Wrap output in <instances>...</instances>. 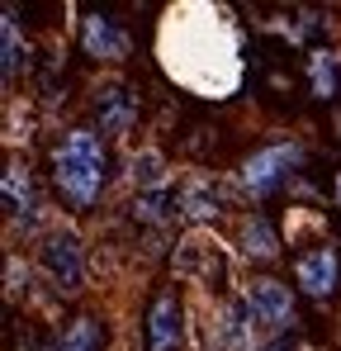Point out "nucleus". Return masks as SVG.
<instances>
[{"instance_id":"nucleus-10","label":"nucleus","mask_w":341,"mask_h":351,"mask_svg":"<svg viewBox=\"0 0 341 351\" xmlns=\"http://www.w3.org/2000/svg\"><path fill=\"white\" fill-rule=\"evenodd\" d=\"M237 252H242L251 266H270V261H280L284 237H280V228H275L261 209H251V214L237 219Z\"/></svg>"},{"instance_id":"nucleus-3","label":"nucleus","mask_w":341,"mask_h":351,"mask_svg":"<svg viewBox=\"0 0 341 351\" xmlns=\"http://www.w3.org/2000/svg\"><path fill=\"white\" fill-rule=\"evenodd\" d=\"M242 308H247V318H251V328H256V337L261 342H275L284 337L294 323H299V308H294V290L275 280V276H251V280H242Z\"/></svg>"},{"instance_id":"nucleus-6","label":"nucleus","mask_w":341,"mask_h":351,"mask_svg":"<svg viewBox=\"0 0 341 351\" xmlns=\"http://www.w3.org/2000/svg\"><path fill=\"white\" fill-rule=\"evenodd\" d=\"M294 285L308 294L313 304H332L341 290V252L337 242H313L308 252L294 256Z\"/></svg>"},{"instance_id":"nucleus-18","label":"nucleus","mask_w":341,"mask_h":351,"mask_svg":"<svg viewBox=\"0 0 341 351\" xmlns=\"http://www.w3.org/2000/svg\"><path fill=\"white\" fill-rule=\"evenodd\" d=\"M175 214H180V195L175 190H152V195L133 199V219H142V223H170Z\"/></svg>"},{"instance_id":"nucleus-17","label":"nucleus","mask_w":341,"mask_h":351,"mask_svg":"<svg viewBox=\"0 0 341 351\" xmlns=\"http://www.w3.org/2000/svg\"><path fill=\"white\" fill-rule=\"evenodd\" d=\"M24 62H29V43L19 38V19H14V5H5V19H0V66H5V81H14Z\"/></svg>"},{"instance_id":"nucleus-19","label":"nucleus","mask_w":341,"mask_h":351,"mask_svg":"<svg viewBox=\"0 0 341 351\" xmlns=\"http://www.w3.org/2000/svg\"><path fill=\"white\" fill-rule=\"evenodd\" d=\"M10 299H19V294H29V266H19V256H10Z\"/></svg>"},{"instance_id":"nucleus-13","label":"nucleus","mask_w":341,"mask_h":351,"mask_svg":"<svg viewBox=\"0 0 341 351\" xmlns=\"http://www.w3.org/2000/svg\"><path fill=\"white\" fill-rule=\"evenodd\" d=\"M48 351H105V323L95 313H76L57 328Z\"/></svg>"},{"instance_id":"nucleus-21","label":"nucleus","mask_w":341,"mask_h":351,"mask_svg":"<svg viewBox=\"0 0 341 351\" xmlns=\"http://www.w3.org/2000/svg\"><path fill=\"white\" fill-rule=\"evenodd\" d=\"M332 199H337V204H341V171L332 176Z\"/></svg>"},{"instance_id":"nucleus-12","label":"nucleus","mask_w":341,"mask_h":351,"mask_svg":"<svg viewBox=\"0 0 341 351\" xmlns=\"http://www.w3.org/2000/svg\"><path fill=\"white\" fill-rule=\"evenodd\" d=\"M180 214L194 219V223H214V219L223 214V195H218V185H214L209 176H190L185 190H180Z\"/></svg>"},{"instance_id":"nucleus-2","label":"nucleus","mask_w":341,"mask_h":351,"mask_svg":"<svg viewBox=\"0 0 341 351\" xmlns=\"http://www.w3.org/2000/svg\"><path fill=\"white\" fill-rule=\"evenodd\" d=\"M53 185L57 195L66 199V209L86 214L100 204L105 185H110V147H105V133L100 128H66L53 147Z\"/></svg>"},{"instance_id":"nucleus-20","label":"nucleus","mask_w":341,"mask_h":351,"mask_svg":"<svg viewBox=\"0 0 341 351\" xmlns=\"http://www.w3.org/2000/svg\"><path fill=\"white\" fill-rule=\"evenodd\" d=\"M261 351H299V347H294L289 337H275V342H266V347H261Z\"/></svg>"},{"instance_id":"nucleus-1","label":"nucleus","mask_w":341,"mask_h":351,"mask_svg":"<svg viewBox=\"0 0 341 351\" xmlns=\"http://www.w3.org/2000/svg\"><path fill=\"white\" fill-rule=\"evenodd\" d=\"M157 62L194 100H227L242 86V34L237 19L214 0L166 5L157 24Z\"/></svg>"},{"instance_id":"nucleus-16","label":"nucleus","mask_w":341,"mask_h":351,"mask_svg":"<svg viewBox=\"0 0 341 351\" xmlns=\"http://www.w3.org/2000/svg\"><path fill=\"white\" fill-rule=\"evenodd\" d=\"M308 90H313V100H337L341 58L332 48H313V53H308Z\"/></svg>"},{"instance_id":"nucleus-7","label":"nucleus","mask_w":341,"mask_h":351,"mask_svg":"<svg viewBox=\"0 0 341 351\" xmlns=\"http://www.w3.org/2000/svg\"><path fill=\"white\" fill-rule=\"evenodd\" d=\"M38 266L48 271L57 294H81L86 285V256H81V242L71 233H48L38 247Z\"/></svg>"},{"instance_id":"nucleus-9","label":"nucleus","mask_w":341,"mask_h":351,"mask_svg":"<svg viewBox=\"0 0 341 351\" xmlns=\"http://www.w3.org/2000/svg\"><path fill=\"white\" fill-rule=\"evenodd\" d=\"M81 48H86V58H95V62H123L133 53V38L123 34V24L114 14L95 10V14L81 19Z\"/></svg>"},{"instance_id":"nucleus-11","label":"nucleus","mask_w":341,"mask_h":351,"mask_svg":"<svg viewBox=\"0 0 341 351\" xmlns=\"http://www.w3.org/2000/svg\"><path fill=\"white\" fill-rule=\"evenodd\" d=\"M138 123V95H128L123 86H100L95 90V128L105 138H123Z\"/></svg>"},{"instance_id":"nucleus-5","label":"nucleus","mask_w":341,"mask_h":351,"mask_svg":"<svg viewBox=\"0 0 341 351\" xmlns=\"http://www.w3.org/2000/svg\"><path fill=\"white\" fill-rule=\"evenodd\" d=\"M303 162H308V152H303L299 138H275V143L256 147V152L242 162V185H247L251 199H270L289 176H299Z\"/></svg>"},{"instance_id":"nucleus-15","label":"nucleus","mask_w":341,"mask_h":351,"mask_svg":"<svg viewBox=\"0 0 341 351\" xmlns=\"http://www.w3.org/2000/svg\"><path fill=\"white\" fill-rule=\"evenodd\" d=\"M0 195H5V204H10L14 219H34V214H38V195H34V176H29V167L10 162V171H5V180H0Z\"/></svg>"},{"instance_id":"nucleus-14","label":"nucleus","mask_w":341,"mask_h":351,"mask_svg":"<svg viewBox=\"0 0 341 351\" xmlns=\"http://www.w3.org/2000/svg\"><path fill=\"white\" fill-rule=\"evenodd\" d=\"M128 180L138 195H152V190H170V162L157 147H142L128 157Z\"/></svg>"},{"instance_id":"nucleus-4","label":"nucleus","mask_w":341,"mask_h":351,"mask_svg":"<svg viewBox=\"0 0 341 351\" xmlns=\"http://www.w3.org/2000/svg\"><path fill=\"white\" fill-rule=\"evenodd\" d=\"M170 271L175 280L185 285H204V290H227V276H232V256L223 252V242L209 233H185L170 252Z\"/></svg>"},{"instance_id":"nucleus-8","label":"nucleus","mask_w":341,"mask_h":351,"mask_svg":"<svg viewBox=\"0 0 341 351\" xmlns=\"http://www.w3.org/2000/svg\"><path fill=\"white\" fill-rule=\"evenodd\" d=\"M147 351H185V299L175 285H162L147 308Z\"/></svg>"}]
</instances>
